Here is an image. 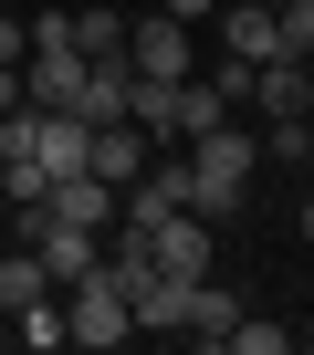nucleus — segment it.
Masks as SVG:
<instances>
[{
  "label": "nucleus",
  "instance_id": "obj_9",
  "mask_svg": "<svg viewBox=\"0 0 314 355\" xmlns=\"http://www.w3.org/2000/svg\"><path fill=\"white\" fill-rule=\"evenodd\" d=\"M231 115H241V94H231L220 73H189V84H179V105H168V136L189 146V136H210V125H231Z\"/></svg>",
  "mask_w": 314,
  "mask_h": 355
},
{
  "label": "nucleus",
  "instance_id": "obj_4",
  "mask_svg": "<svg viewBox=\"0 0 314 355\" xmlns=\"http://www.w3.org/2000/svg\"><path fill=\"white\" fill-rule=\"evenodd\" d=\"M126 63H136V73H157V84L199 73V53H189V21H126Z\"/></svg>",
  "mask_w": 314,
  "mask_h": 355
},
{
  "label": "nucleus",
  "instance_id": "obj_6",
  "mask_svg": "<svg viewBox=\"0 0 314 355\" xmlns=\"http://www.w3.org/2000/svg\"><path fill=\"white\" fill-rule=\"evenodd\" d=\"M147 157H157V136H147L136 115H115V125H94V136H84V167L105 178V189H126V178H136Z\"/></svg>",
  "mask_w": 314,
  "mask_h": 355
},
{
  "label": "nucleus",
  "instance_id": "obj_16",
  "mask_svg": "<svg viewBox=\"0 0 314 355\" xmlns=\"http://www.w3.org/2000/svg\"><path fill=\"white\" fill-rule=\"evenodd\" d=\"M272 21H283V53H314V0H283Z\"/></svg>",
  "mask_w": 314,
  "mask_h": 355
},
{
  "label": "nucleus",
  "instance_id": "obj_10",
  "mask_svg": "<svg viewBox=\"0 0 314 355\" xmlns=\"http://www.w3.org/2000/svg\"><path fill=\"white\" fill-rule=\"evenodd\" d=\"M220 42H231V63H272L283 53V21L262 11V0H220Z\"/></svg>",
  "mask_w": 314,
  "mask_h": 355
},
{
  "label": "nucleus",
  "instance_id": "obj_21",
  "mask_svg": "<svg viewBox=\"0 0 314 355\" xmlns=\"http://www.w3.org/2000/svg\"><path fill=\"white\" fill-rule=\"evenodd\" d=\"M304 178H314V146H304Z\"/></svg>",
  "mask_w": 314,
  "mask_h": 355
},
{
  "label": "nucleus",
  "instance_id": "obj_13",
  "mask_svg": "<svg viewBox=\"0 0 314 355\" xmlns=\"http://www.w3.org/2000/svg\"><path fill=\"white\" fill-rule=\"evenodd\" d=\"M126 303H136V334H179V303H189V282H168V272H147V282H136Z\"/></svg>",
  "mask_w": 314,
  "mask_h": 355
},
{
  "label": "nucleus",
  "instance_id": "obj_19",
  "mask_svg": "<svg viewBox=\"0 0 314 355\" xmlns=\"http://www.w3.org/2000/svg\"><path fill=\"white\" fill-rule=\"evenodd\" d=\"M22 105V63H0V115H11Z\"/></svg>",
  "mask_w": 314,
  "mask_h": 355
},
{
  "label": "nucleus",
  "instance_id": "obj_23",
  "mask_svg": "<svg viewBox=\"0 0 314 355\" xmlns=\"http://www.w3.org/2000/svg\"><path fill=\"white\" fill-rule=\"evenodd\" d=\"M115 11H136V0H115Z\"/></svg>",
  "mask_w": 314,
  "mask_h": 355
},
{
  "label": "nucleus",
  "instance_id": "obj_15",
  "mask_svg": "<svg viewBox=\"0 0 314 355\" xmlns=\"http://www.w3.org/2000/svg\"><path fill=\"white\" fill-rule=\"evenodd\" d=\"M283 345H293V324H251V313L220 334V355H283Z\"/></svg>",
  "mask_w": 314,
  "mask_h": 355
},
{
  "label": "nucleus",
  "instance_id": "obj_7",
  "mask_svg": "<svg viewBox=\"0 0 314 355\" xmlns=\"http://www.w3.org/2000/svg\"><path fill=\"white\" fill-rule=\"evenodd\" d=\"M42 220H74V230H115V189L94 167H74V178H53L42 189Z\"/></svg>",
  "mask_w": 314,
  "mask_h": 355
},
{
  "label": "nucleus",
  "instance_id": "obj_14",
  "mask_svg": "<svg viewBox=\"0 0 314 355\" xmlns=\"http://www.w3.org/2000/svg\"><path fill=\"white\" fill-rule=\"evenodd\" d=\"M74 53H84V63H115V53H126V11H115V0L74 11Z\"/></svg>",
  "mask_w": 314,
  "mask_h": 355
},
{
  "label": "nucleus",
  "instance_id": "obj_3",
  "mask_svg": "<svg viewBox=\"0 0 314 355\" xmlns=\"http://www.w3.org/2000/svg\"><path fill=\"white\" fill-rule=\"evenodd\" d=\"M22 105L74 115V105H84V53H74V42H32V63H22Z\"/></svg>",
  "mask_w": 314,
  "mask_h": 355
},
{
  "label": "nucleus",
  "instance_id": "obj_5",
  "mask_svg": "<svg viewBox=\"0 0 314 355\" xmlns=\"http://www.w3.org/2000/svg\"><path fill=\"white\" fill-rule=\"evenodd\" d=\"M147 251H157L168 282H199V272H210V220H199V209H168V220L147 230Z\"/></svg>",
  "mask_w": 314,
  "mask_h": 355
},
{
  "label": "nucleus",
  "instance_id": "obj_2",
  "mask_svg": "<svg viewBox=\"0 0 314 355\" xmlns=\"http://www.w3.org/2000/svg\"><path fill=\"white\" fill-rule=\"evenodd\" d=\"M63 334H74L84 355H105V345H126V334H136V303L94 272V282H74V293H63Z\"/></svg>",
  "mask_w": 314,
  "mask_h": 355
},
{
  "label": "nucleus",
  "instance_id": "obj_18",
  "mask_svg": "<svg viewBox=\"0 0 314 355\" xmlns=\"http://www.w3.org/2000/svg\"><path fill=\"white\" fill-rule=\"evenodd\" d=\"M168 21H220V0H168Z\"/></svg>",
  "mask_w": 314,
  "mask_h": 355
},
{
  "label": "nucleus",
  "instance_id": "obj_11",
  "mask_svg": "<svg viewBox=\"0 0 314 355\" xmlns=\"http://www.w3.org/2000/svg\"><path fill=\"white\" fill-rule=\"evenodd\" d=\"M231 324H241L231 282H220V272H199V282H189V303H179V334H189V345H220Z\"/></svg>",
  "mask_w": 314,
  "mask_h": 355
},
{
  "label": "nucleus",
  "instance_id": "obj_20",
  "mask_svg": "<svg viewBox=\"0 0 314 355\" xmlns=\"http://www.w3.org/2000/svg\"><path fill=\"white\" fill-rule=\"evenodd\" d=\"M304 241H314V199H304Z\"/></svg>",
  "mask_w": 314,
  "mask_h": 355
},
{
  "label": "nucleus",
  "instance_id": "obj_24",
  "mask_svg": "<svg viewBox=\"0 0 314 355\" xmlns=\"http://www.w3.org/2000/svg\"><path fill=\"white\" fill-rule=\"evenodd\" d=\"M304 115H314V94H304Z\"/></svg>",
  "mask_w": 314,
  "mask_h": 355
},
{
  "label": "nucleus",
  "instance_id": "obj_17",
  "mask_svg": "<svg viewBox=\"0 0 314 355\" xmlns=\"http://www.w3.org/2000/svg\"><path fill=\"white\" fill-rule=\"evenodd\" d=\"M0 63H32V21H11V11H0Z\"/></svg>",
  "mask_w": 314,
  "mask_h": 355
},
{
  "label": "nucleus",
  "instance_id": "obj_22",
  "mask_svg": "<svg viewBox=\"0 0 314 355\" xmlns=\"http://www.w3.org/2000/svg\"><path fill=\"white\" fill-rule=\"evenodd\" d=\"M262 11H283V0H262Z\"/></svg>",
  "mask_w": 314,
  "mask_h": 355
},
{
  "label": "nucleus",
  "instance_id": "obj_25",
  "mask_svg": "<svg viewBox=\"0 0 314 355\" xmlns=\"http://www.w3.org/2000/svg\"><path fill=\"white\" fill-rule=\"evenodd\" d=\"M0 209H11V199H0Z\"/></svg>",
  "mask_w": 314,
  "mask_h": 355
},
{
  "label": "nucleus",
  "instance_id": "obj_1",
  "mask_svg": "<svg viewBox=\"0 0 314 355\" xmlns=\"http://www.w3.org/2000/svg\"><path fill=\"white\" fill-rule=\"evenodd\" d=\"M189 167H199V220H231L241 199H251V167H262V125H210V136H189Z\"/></svg>",
  "mask_w": 314,
  "mask_h": 355
},
{
  "label": "nucleus",
  "instance_id": "obj_12",
  "mask_svg": "<svg viewBox=\"0 0 314 355\" xmlns=\"http://www.w3.org/2000/svg\"><path fill=\"white\" fill-rule=\"evenodd\" d=\"M42 293H53L42 251H32V241H11V251H0V313H22V303H42Z\"/></svg>",
  "mask_w": 314,
  "mask_h": 355
},
{
  "label": "nucleus",
  "instance_id": "obj_8",
  "mask_svg": "<svg viewBox=\"0 0 314 355\" xmlns=\"http://www.w3.org/2000/svg\"><path fill=\"white\" fill-rule=\"evenodd\" d=\"M304 94H314V63L304 53H272V63H251V115H304Z\"/></svg>",
  "mask_w": 314,
  "mask_h": 355
}]
</instances>
